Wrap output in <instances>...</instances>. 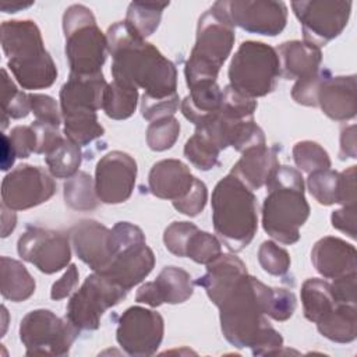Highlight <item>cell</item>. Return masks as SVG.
I'll list each match as a JSON object with an SVG mask.
<instances>
[{
    "instance_id": "cell-1",
    "label": "cell",
    "mask_w": 357,
    "mask_h": 357,
    "mask_svg": "<svg viewBox=\"0 0 357 357\" xmlns=\"http://www.w3.org/2000/svg\"><path fill=\"white\" fill-rule=\"evenodd\" d=\"M271 291L272 287L247 272L206 290L220 311L222 333L230 344L250 347L254 356L279 353L283 337L266 318Z\"/></svg>"
},
{
    "instance_id": "cell-2",
    "label": "cell",
    "mask_w": 357,
    "mask_h": 357,
    "mask_svg": "<svg viewBox=\"0 0 357 357\" xmlns=\"http://www.w3.org/2000/svg\"><path fill=\"white\" fill-rule=\"evenodd\" d=\"M107 50L112 56L113 81L144 89L151 98L177 93V70L152 43L138 36L126 21L109 26Z\"/></svg>"
},
{
    "instance_id": "cell-3",
    "label": "cell",
    "mask_w": 357,
    "mask_h": 357,
    "mask_svg": "<svg viewBox=\"0 0 357 357\" xmlns=\"http://www.w3.org/2000/svg\"><path fill=\"white\" fill-rule=\"evenodd\" d=\"M266 198L262 205L264 230L282 244L300 240V227L310 216L301 173L290 166H278L266 181Z\"/></svg>"
},
{
    "instance_id": "cell-4",
    "label": "cell",
    "mask_w": 357,
    "mask_h": 357,
    "mask_svg": "<svg viewBox=\"0 0 357 357\" xmlns=\"http://www.w3.org/2000/svg\"><path fill=\"white\" fill-rule=\"evenodd\" d=\"M1 46L8 68L24 89H43L53 85L57 68L45 49L40 31L31 20H11L1 24Z\"/></svg>"
},
{
    "instance_id": "cell-5",
    "label": "cell",
    "mask_w": 357,
    "mask_h": 357,
    "mask_svg": "<svg viewBox=\"0 0 357 357\" xmlns=\"http://www.w3.org/2000/svg\"><path fill=\"white\" fill-rule=\"evenodd\" d=\"M211 202L215 233L230 251H243L258 229V206L252 190L229 173L215 185Z\"/></svg>"
},
{
    "instance_id": "cell-6",
    "label": "cell",
    "mask_w": 357,
    "mask_h": 357,
    "mask_svg": "<svg viewBox=\"0 0 357 357\" xmlns=\"http://www.w3.org/2000/svg\"><path fill=\"white\" fill-rule=\"evenodd\" d=\"M234 38V26L215 7L199 17L195 45L184 67L188 88L201 82H216L220 67L233 49Z\"/></svg>"
},
{
    "instance_id": "cell-7",
    "label": "cell",
    "mask_w": 357,
    "mask_h": 357,
    "mask_svg": "<svg viewBox=\"0 0 357 357\" xmlns=\"http://www.w3.org/2000/svg\"><path fill=\"white\" fill-rule=\"evenodd\" d=\"M66 56L70 73L93 75L102 73L107 54V38L99 29L92 11L84 4L70 6L63 15Z\"/></svg>"
},
{
    "instance_id": "cell-8",
    "label": "cell",
    "mask_w": 357,
    "mask_h": 357,
    "mask_svg": "<svg viewBox=\"0 0 357 357\" xmlns=\"http://www.w3.org/2000/svg\"><path fill=\"white\" fill-rule=\"evenodd\" d=\"M280 75L276 49L257 40L243 42L229 66L230 86L248 98L271 93Z\"/></svg>"
},
{
    "instance_id": "cell-9",
    "label": "cell",
    "mask_w": 357,
    "mask_h": 357,
    "mask_svg": "<svg viewBox=\"0 0 357 357\" xmlns=\"http://www.w3.org/2000/svg\"><path fill=\"white\" fill-rule=\"evenodd\" d=\"M78 335V328L50 310H33L22 318L20 325V339L28 356H67Z\"/></svg>"
},
{
    "instance_id": "cell-10",
    "label": "cell",
    "mask_w": 357,
    "mask_h": 357,
    "mask_svg": "<svg viewBox=\"0 0 357 357\" xmlns=\"http://www.w3.org/2000/svg\"><path fill=\"white\" fill-rule=\"evenodd\" d=\"M127 293L105 275L93 272L70 298L66 318L79 331H95L106 310L119 304Z\"/></svg>"
},
{
    "instance_id": "cell-11",
    "label": "cell",
    "mask_w": 357,
    "mask_h": 357,
    "mask_svg": "<svg viewBox=\"0 0 357 357\" xmlns=\"http://www.w3.org/2000/svg\"><path fill=\"white\" fill-rule=\"evenodd\" d=\"M351 1L311 0L293 1L291 8L301 24L304 42L321 47L335 39L346 28Z\"/></svg>"
},
{
    "instance_id": "cell-12",
    "label": "cell",
    "mask_w": 357,
    "mask_h": 357,
    "mask_svg": "<svg viewBox=\"0 0 357 357\" xmlns=\"http://www.w3.org/2000/svg\"><path fill=\"white\" fill-rule=\"evenodd\" d=\"M220 11L233 26L250 33L276 36L287 21V6L283 1L272 0H231L212 4Z\"/></svg>"
},
{
    "instance_id": "cell-13",
    "label": "cell",
    "mask_w": 357,
    "mask_h": 357,
    "mask_svg": "<svg viewBox=\"0 0 357 357\" xmlns=\"http://www.w3.org/2000/svg\"><path fill=\"white\" fill-rule=\"evenodd\" d=\"M20 257L46 275L66 268L71 259L70 236L50 229L28 226L18 238Z\"/></svg>"
},
{
    "instance_id": "cell-14",
    "label": "cell",
    "mask_w": 357,
    "mask_h": 357,
    "mask_svg": "<svg viewBox=\"0 0 357 357\" xmlns=\"http://www.w3.org/2000/svg\"><path fill=\"white\" fill-rule=\"evenodd\" d=\"M163 332L165 324L159 312L134 305L120 317L116 339L130 356H152L162 343Z\"/></svg>"
},
{
    "instance_id": "cell-15",
    "label": "cell",
    "mask_w": 357,
    "mask_h": 357,
    "mask_svg": "<svg viewBox=\"0 0 357 357\" xmlns=\"http://www.w3.org/2000/svg\"><path fill=\"white\" fill-rule=\"evenodd\" d=\"M56 184L39 166L21 165L11 170L1 183L3 205L13 211H25L49 201Z\"/></svg>"
},
{
    "instance_id": "cell-16",
    "label": "cell",
    "mask_w": 357,
    "mask_h": 357,
    "mask_svg": "<svg viewBox=\"0 0 357 357\" xmlns=\"http://www.w3.org/2000/svg\"><path fill=\"white\" fill-rule=\"evenodd\" d=\"M137 162L128 153L112 151L106 153L95 169V191L103 204H121L134 190Z\"/></svg>"
},
{
    "instance_id": "cell-17",
    "label": "cell",
    "mask_w": 357,
    "mask_h": 357,
    "mask_svg": "<svg viewBox=\"0 0 357 357\" xmlns=\"http://www.w3.org/2000/svg\"><path fill=\"white\" fill-rule=\"evenodd\" d=\"M70 241L77 257L95 272L107 268L116 255L112 229L92 219H84L74 225L70 229Z\"/></svg>"
},
{
    "instance_id": "cell-18",
    "label": "cell",
    "mask_w": 357,
    "mask_h": 357,
    "mask_svg": "<svg viewBox=\"0 0 357 357\" xmlns=\"http://www.w3.org/2000/svg\"><path fill=\"white\" fill-rule=\"evenodd\" d=\"M153 266V251L144 241L121 248L107 268L99 271V273L105 275L112 282L128 291L135 284L141 283L152 272Z\"/></svg>"
},
{
    "instance_id": "cell-19",
    "label": "cell",
    "mask_w": 357,
    "mask_h": 357,
    "mask_svg": "<svg viewBox=\"0 0 357 357\" xmlns=\"http://www.w3.org/2000/svg\"><path fill=\"white\" fill-rule=\"evenodd\" d=\"M194 287L187 271L177 266H166L160 271L156 280L144 283L135 294V301L151 307L163 303L180 304L192 296Z\"/></svg>"
},
{
    "instance_id": "cell-20",
    "label": "cell",
    "mask_w": 357,
    "mask_h": 357,
    "mask_svg": "<svg viewBox=\"0 0 357 357\" xmlns=\"http://www.w3.org/2000/svg\"><path fill=\"white\" fill-rule=\"evenodd\" d=\"M317 106L332 120L346 121L353 119L357 112L356 75L332 77L329 73L319 85Z\"/></svg>"
},
{
    "instance_id": "cell-21",
    "label": "cell",
    "mask_w": 357,
    "mask_h": 357,
    "mask_svg": "<svg viewBox=\"0 0 357 357\" xmlns=\"http://www.w3.org/2000/svg\"><path fill=\"white\" fill-rule=\"evenodd\" d=\"M357 251L353 244L339 237L319 238L311 251V262L318 273L326 279H336L356 273Z\"/></svg>"
},
{
    "instance_id": "cell-22",
    "label": "cell",
    "mask_w": 357,
    "mask_h": 357,
    "mask_svg": "<svg viewBox=\"0 0 357 357\" xmlns=\"http://www.w3.org/2000/svg\"><path fill=\"white\" fill-rule=\"evenodd\" d=\"M107 82L102 73L93 75L71 74L60 89V110L63 113L77 110L102 109L103 92Z\"/></svg>"
},
{
    "instance_id": "cell-23",
    "label": "cell",
    "mask_w": 357,
    "mask_h": 357,
    "mask_svg": "<svg viewBox=\"0 0 357 357\" xmlns=\"http://www.w3.org/2000/svg\"><path fill=\"white\" fill-rule=\"evenodd\" d=\"M195 177L187 165L177 159H163L156 162L148 176L151 192L162 199L177 201L192 187Z\"/></svg>"
},
{
    "instance_id": "cell-24",
    "label": "cell",
    "mask_w": 357,
    "mask_h": 357,
    "mask_svg": "<svg viewBox=\"0 0 357 357\" xmlns=\"http://www.w3.org/2000/svg\"><path fill=\"white\" fill-rule=\"evenodd\" d=\"M241 153V158L231 167L230 174L236 176L250 190L261 188L279 166L276 151L268 148L265 144L251 146Z\"/></svg>"
},
{
    "instance_id": "cell-25",
    "label": "cell",
    "mask_w": 357,
    "mask_h": 357,
    "mask_svg": "<svg viewBox=\"0 0 357 357\" xmlns=\"http://www.w3.org/2000/svg\"><path fill=\"white\" fill-rule=\"evenodd\" d=\"M276 53L280 63V75L286 79H300L315 74L322 61L321 49L301 40L282 43Z\"/></svg>"
},
{
    "instance_id": "cell-26",
    "label": "cell",
    "mask_w": 357,
    "mask_h": 357,
    "mask_svg": "<svg viewBox=\"0 0 357 357\" xmlns=\"http://www.w3.org/2000/svg\"><path fill=\"white\" fill-rule=\"evenodd\" d=\"M222 105V89L216 82H201L190 86V95L181 102V113L195 127L209 120Z\"/></svg>"
},
{
    "instance_id": "cell-27",
    "label": "cell",
    "mask_w": 357,
    "mask_h": 357,
    "mask_svg": "<svg viewBox=\"0 0 357 357\" xmlns=\"http://www.w3.org/2000/svg\"><path fill=\"white\" fill-rule=\"evenodd\" d=\"M1 296L14 303L25 301L35 291V280L26 268L8 257L0 258Z\"/></svg>"
},
{
    "instance_id": "cell-28",
    "label": "cell",
    "mask_w": 357,
    "mask_h": 357,
    "mask_svg": "<svg viewBox=\"0 0 357 357\" xmlns=\"http://www.w3.org/2000/svg\"><path fill=\"white\" fill-rule=\"evenodd\" d=\"M318 332L336 343H350L357 336V308L354 304H337L317 322Z\"/></svg>"
},
{
    "instance_id": "cell-29",
    "label": "cell",
    "mask_w": 357,
    "mask_h": 357,
    "mask_svg": "<svg viewBox=\"0 0 357 357\" xmlns=\"http://www.w3.org/2000/svg\"><path fill=\"white\" fill-rule=\"evenodd\" d=\"M301 303L304 317L314 324L326 317L337 305L331 291V283L317 278L307 279L303 283Z\"/></svg>"
},
{
    "instance_id": "cell-30",
    "label": "cell",
    "mask_w": 357,
    "mask_h": 357,
    "mask_svg": "<svg viewBox=\"0 0 357 357\" xmlns=\"http://www.w3.org/2000/svg\"><path fill=\"white\" fill-rule=\"evenodd\" d=\"M61 116L66 138L78 146L89 145L105 134V128L98 121L96 112L93 110H77L63 113Z\"/></svg>"
},
{
    "instance_id": "cell-31",
    "label": "cell",
    "mask_w": 357,
    "mask_h": 357,
    "mask_svg": "<svg viewBox=\"0 0 357 357\" xmlns=\"http://www.w3.org/2000/svg\"><path fill=\"white\" fill-rule=\"evenodd\" d=\"M138 89L121 85L116 81L107 84L103 92L102 109L113 120H126L137 109Z\"/></svg>"
},
{
    "instance_id": "cell-32",
    "label": "cell",
    "mask_w": 357,
    "mask_h": 357,
    "mask_svg": "<svg viewBox=\"0 0 357 357\" xmlns=\"http://www.w3.org/2000/svg\"><path fill=\"white\" fill-rule=\"evenodd\" d=\"M81 160L82 152L79 146L67 138H63L45 155L50 174L57 178H70L78 173Z\"/></svg>"
},
{
    "instance_id": "cell-33",
    "label": "cell",
    "mask_w": 357,
    "mask_h": 357,
    "mask_svg": "<svg viewBox=\"0 0 357 357\" xmlns=\"http://www.w3.org/2000/svg\"><path fill=\"white\" fill-rule=\"evenodd\" d=\"M169 3H130L126 14V24L142 39L151 36L159 26L162 13Z\"/></svg>"
},
{
    "instance_id": "cell-34",
    "label": "cell",
    "mask_w": 357,
    "mask_h": 357,
    "mask_svg": "<svg viewBox=\"0 0 357 357\" xmlns=\"http://www.w3.org/2000/svg\"><path fill=\"white\" fill-rule=\"evenodd\" d=\"M64 201L75 211H92L98 206L95 181L85 172H78L64 183Z\"/></svg>"
},
{
    "instance_id": "cell-35",
    "label": "cell",
    "mask_w": 357,
    "mask_h": 357,
    "mask_svg": "<svg viewBox=\"0 0 357 357\" xmlns=\"http://www.w3.org/2000/svg\"><path fill=\"white\" fill-rule=\"evenodd\" d=\"M1 128L7 127L8 119H24L31 112L29 95L20 91L10 79L6 70H1Z\"/></svg>"
},
{
    "instance_id": "cell-36",
    "label": "cell",
    "mask_w": 357,
    "mask_h": 357,
    "mask_svg": "<svg viewBox=\"0 0 357 357\" xmlns=\"http://www.w3.org/2000/svg\"><path fill=\"white\" fill-rule=\"evenodd\" d=\"M220 149L201 131L195 130L184 145V156L199 170H211L218 165Z\"/></svg>"
},
{
    "instance_id": "cell-37",
    "label": "cell",
    "mask_w": 357,
    "mask_h": 357,
    "mask_svg": "<svg viewBox=\"0 0 357 357\" xmlns=\"http://www.w3.org/2000/svg\"><path fill=\"white\" fill-rule=\"evenodd\" d=\"M307 185L311 195L321 205H333L339 202L340 173L331 169L315 170L308 173Z\"/></svg>"
},
{
    "instance_id": "cell-38",
    "label": "cell",
    "mask_w": 357,
    "mask_h": 357,
    "mask_svg": "<svg viewBox=\"0 0 357 357\" xmlns=\"http://www.w3.org/2000/svg\"><path fill=\"white\" fill-rule=\"evenodd\" d=\"M180 135V123L173 117H162L151 121L146 128V144L155 152L170 149Z\"/></svg>"
},
{
    "instance_id": "cell-39",
    "label": "cell",
    "mask_w": 357,
    "mask_h": 357,
    "mask_svg": "<svg viewBox=\"0 0 357 357\" xmlns=\"http://www.w3.org/2000/svg\"><path fill=\"white\" fill-rule=\"evenodd\" d=\"M293 159L296 166L307 173L331 169V159L328 152L314 141L297 142L293 146Z\"/></svg>"
},
{
    "instance_id": "cell-40",
    "label": "cell",
    "mask_w": 357,
    "mask_h": 357,
    "mask_svg": "<svg viewBox=\"0 0 357 357\" xmlns=\"http://www.w3.org/2000/svg\"><path fill=\"white\" fill-rule=\"evenodd\" d=\"M222 254L220 241L211 233L197 229L185 247V257L197 264L208 265Z\"/></svg>"
},
{
    "instance_id": "cell-41",
    "label": "cell",
    "mask_w": 357,
    "mask_h": 357,
    "mask_svg": "<svg viewBox=\"0 0 357 357\" xmlns=\"http://www.w3.org/2000/svg\"><path fill=\"white\" fill-rule=\"evenodd\" d=\"M261 268L273 276H284L290 268L289 252L273 241H264L258 250Z\"/></svg>"
},
{
    "instance_id": "cell-42",
    "label": "cell",
    "mask_w": 357,
    "mask_h": 357,
    "mask_svg": "<svg viewBox=\"0 0 357 357\" xmlns=\"http://www.w3.org/2000/svg\"><path fill=\"white\" fill-rule=\"evenodd\" d=\"M197 229L198 227L194 223H190V222H173V223H170L166 227L165 233H163V243H165L166 248L172 254L184 258L187 243H188L191 234Z\"/></svg>"
},
{
    "instance_id": "cell-43",
    "label": "cell",
    "mask_w": 357,
    "mask_h": 357,
    "mask_svg": "<svg viewBox=\"0 0 357 357\" xmlns=\"http://www.w3.org/2000/svg\"><path fill=\"white\" fill-rule=\"evenodd\" d=\"M329 74V70H318L315 74L300 78L291 88V98L304 106H317V95L321 82Z\"/></svg>"
},
{
    "instance_id": "cell-44",
    "label": "cell",
    "mask_w": 357,
    "mask_h": 357,
    "mask_svg": "<svg viewBox=\"0 0 357 357\" xmlns=\"http://www.w3.org/2000/svg\"><path fill=\"white\" fill-rule=\"evenodd\" d=\"M178 95H170L167 98H151L142 95L141 98V114L145 120L153 121L162 117L173 116L178 109Z\"/></svg>"
},
{
    "instance_id": "cell-45",
    "label": "cell",
    "mask_w": 357,
    "mask_h": 357,
    "mask_svg": "<svg viewBox=\"0 0 357 357\" xmlns=\"http://www.w3.org/2000/svg\"><path fill=\"white\" fill-rule=\"evenodd\" d=\"M208 201V190L204 181L195 177L191 190L180 199L173 201V206L187 216H197L201 213Z\"/></svg>"
},
{
    "instance_id": "cell-46",
    "label": "cell",
    "mask_w": 357,
    "mask_h": 357,
    "mask_svg": "<svg viewBox=\"0 0 357 357\" xmlns=\"http://www.w3.org/2000/svg\"><path fill=\"white\" fill-rule=\"evenodd\" d=\"M296 305H297V300L291 291L286 289L272 287L266 317L280 322L287 321L293 315Z\"/></svg>"
},
{
    "instance_id": "cell-47",
    "label": "cell",
    "mask_w": 357,
    "mask_h": 357,
    "mask_svg": "<svg viewBox=\"0 0 357 357\" xmlns=\"http://www.w3.org/2000/svg\"><path fill=\"white\" fill-rule=\"evenodd\" d=\"M31 99V112L35 116L36 121L50 124L54 127H59L61 123V116L57 106V102L43 93H29Z\"/></svg>"
},
{
    "instance_id": "cell-48",
    "label": "cell",
    "mask_w": 357,
    "mask_h": 357,
    "mask_svg": "<svg viewBox=\"0 0 357 357\" xmlns=\"http://www.w3.org/2000/svg\"><path fill=\"white\" fill-rule=\"evenodd\" d=\"M10 142L15 151L17 158H28L31 153H36L38 138L31 126H17L10 131Z\"/></svg>"
},
{
    "instance_id": "cell-49",
    "label": "cell",
    "mask_w": 357,
    "mask_h": 357,
    "mask_svg": "<svg viewBox=\"0 0 357 357\" xmlns=\"http://www.w3.org/2000/svg\"><path fill=\"white\" fill-rule=\"evenodd\" d=\"M331 291L337 304H354L356 297V273L344 275L333 279L331 283Z\"/></svg>"
},
{
    "instance_id": "cell-50",
    "label": "cell",
    "mask_w": 357,
    "mask_h": 357,
    "mask_svg": "<svg viewBox=\"0 0 357 357\" xmlns=\"http://www.w3.org/2000/svg\"><path fill=\"white\" fill-rule=\"evenodd\" d=\"M31 127L35 130L36 138H38L36 153H45L46 155L53 146H56L63 139V137L59 131V127L45 124V123H40V121H36V120L31 124Z\"/></svg>"
},
{
    "instance_id": "cell-51",
    "label": "cell",
    "mask_w": 357,
    "mask_h": 357,
    "mask_svg": "<svg viewBox=\"0 0 357 357\" xmlns=\"http://www.w3.org/2000/svg\"><path fill=\"white\" fill-rule=\"evenodd\" d=\"M331 222L335 229L347 234L353 240L356 238V223H357L356 206H343L342 209L332 212Z\"/></svg>"
},
{
    "instance_id": "cell-52",
    "label": "cell",
    "mask_w": 357,
    "mask_h": 357,
    "mask_svg": "<svg viewBox=\"0 0 357 357\" xmlns=\"http://www.w3.org/2000/svg\"><path fill=\"white\" fill-rule=\"evenodd\" d=\"M356 165H353L340 173V190L337 204H342L343 206H356Z\"/></svg>"
},
{
    "instance_id": "cell-53",
    "label": "cell",
    "mask_w": 357,
    "mask_h": 357,
    "mask_svg": "<svg viewBox=\"0 0 357 357\" xmlns=\"http://www.w3.org/2000/svg\"><path fill=\"white\" fill-rule=\"evenodd\" d=\"M78 284V269L74 264H71L67 271L64 272V275L56 280L52 286L50 290V297L52 300H61L66 298L67 296H70L73 293V290L77 287Z\"/></svg>"
},
{
    "instance_id": "cell-54",
    "label": "cell",
    "mask_w": 357,
    "mask_h": 357,
    "mask_svg": "<svg viewBox=\"0 0 357 357\" xmlns=\"http://www.w3.org/2000/svg\"><path fill=\"white\" fill-rule=\"evenodd\" d=\"M356 126L351 124L346 128L342 130L340 132V151H339V158L342 160L351 158L356 159L357 155V148H356Z\"/></svg>"
},
{
    "instance_id": "cell-55",
    "label": "cell",
    "mask_w": 357,
    "mask_h": 357,
    "mask_svg": "<svg viewBox=\"0 0 357 357\" xmlns=\"http://www.w3.org/2000/svg\"><path fill=\"white\" fill-rule=\"evenodd\" d=\"M15 158H17V155L10 142L8 135L3 134L1 135V170L7 172L13 166Z\"/></svg>"
},
{
    "instance_id": "cell-56",
    "label": "cell",
    "mask_w": 357,
    "mask_h": 357,
    "mask_svg": "<svg viewBox=\"0 0 357 357\" xmlns=\"http://www.w3.org/2000/svg\"><path fill=\"white\" fill-rule=\"evenodd\" d=\"M1 211H3V213H1V223H3L1 225V237H7L15 227L17 216L13 209L4 206L3 204H1Z\"/></svg>"
},
{
    "instance_id": "cell-57",
    "label": "cell",
    "mask_w": 357,
    "mask_h": 357,
    "mask_svg": "<svg viewBox=\"0 0 357 357\" xmlns=\"http://www.w3.org/2000/svg\"><path fill=\"white\" fill-rule=\"evenodd\" d=\"M33 4V1H28V3H20V1H15V3H7V1H3L1 3V10L4 11V13H17L18 10H21V8H26V7H29V6H32Z\"/></svg>"
}]
</instances>
